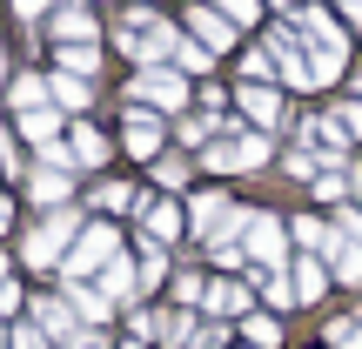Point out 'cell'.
Returning <instances> with one entry per match:
<instances>
[{
  "label": "cell",
  "instance_id": "cell-1",
  "mask_svg": "<svg viewBox=\"0 0 362 349\" xmlns=\"http://www.w3.org/2000/svg\"><path fill=\"white\" fill-rule=\"evenodd\" d=\"M288 27L302 34V47H309V61H315V81H336L342 67H349V21H336L329 7H315V0H302L296 13H288Z\"/></svg>",
  "mask_w": 362,
  "mask_h": 349
},
{
  "label": "cell",
  "instance_id": "cell-2",
  "mask_svg": "<svg viewBox=\"0 0 362 349\" xmlns=\"http://www.w3.org/2000/svg\"><path fill=\"white\" fill-rule=\"evenodd\" d=\"M269 155H275V142L262 128H228V135H215V142L202 148V168L208 175H248V168H262Z\"/></svg>",
  "mask_w": 362,
  "mask_h": 349
},
{
  "label": "cell",
  "instance_id": "cell-3",
  "mask_svg": "<svg viewBox=\"0 0 362 349\" xmlns=\"http://www.w3.org/2000/svg\"><path fill=\"white\" fill-rule=\"evenodd\" d=\"M81 229H88V222H81V208H47V215L34 222V235L21 242V256L34 262V269H54V262L74 248V235H81Z\"/></svg>",
  "mask_w": 362,
  "mask_h": 349
},
{
  "label": "cell",
  "instance_id": "cell-4",
  "mask_svg": "<svg viewBox=\"0 0 362 349\" xmlns=\"http://www.w3.org/2000/svg\"><path fill=\"white\" fill-rule=\"evenodd\" d=\"M128 101L155 108V115H188L194 88H188V74H181V67H141V74L128 81Z\"/></svg>",
  "mask_w": 362,
  "mask_h": 349
},
{
  "label": "cell",
  "instance_id": "cell-5",
  "mask_svg": "<svg viewBox=\"0 0 362 349\" xmlns=\"http://www.w3.org/2000/svg\"><path fill=\"white\" fill-rule=\"evenodd\" d=\"M121 256V229H107V222H88V229L74 235V248L61 256V282H81V275H101L107 262Z\"/></svg>",
  "mask_w": 362,
  "mask_h": 349
},
{
  "label": "cell",
  "instance_id": "cell-6",
  "mask_svg": "<svg viewBox=\"0 0 362 349\" xmlns=\"http://www.w3.org/2000/svg\"><path fill=\"white\" fill-rule=\"evenodd\" d=\"M242 248L262 262V269H282V256H288V222H282V215H255V208H242Z\"/></svg>",
  "mask_w": 362,
  "mask_h": 349
},
{
  "label": "cell",
  "instance_id": "cell-7",
  "mask_svg": "<svg viewBox=\"0 0 362 349\" xmlns=\"http://www.w3.org/2000/svg\"><path fill=\"white\" fill-rule=\"evenodd\" d=\"M121 148H128L134 161L168 155V115H155V108H141V101H134V108H128V121H121Z\"/></svg>",
  "mask_w": 362,
  "mask_h": 349
},
{
  "label": "cell",
  "instance_id": "cell-8",
  "mask_svg": "<svg viewBox=\"0 0 362 349\" xmlns=\"http://www.w3.org/2000/svg\"><path fill=\"white\" fill-rule=\"evenodd\" d=\"M188 34H194V40H202V47H208V54H228V47H235V40H242V27H235V21H228V13H221V7H215V0H208V7H188Z\"/></svg>",
  "mask_w": 362,
  "mask_h": 349
},
{
  "label": "cell",
  "instance_id": "cell-9",
  "mask_svg": "<svg viewBox=\"0 0 362 349\" xmlns=\"http://www.w3.org/2000/svg\"><path fill=\"white\" fill-rule=\"evenodd\" d=\"M141 235L155 248H175L181 235H188V208L181 202H141Z\"/></svg>",
  "mask_w": 362,
  "mask_h": 349
},
{
  "label": "cell",
  "instance_id": "cell-10",
  "mask_svg": "<svg viewBox=\"0 0 362 349\" xmlns=\"http://www.w3.org/2000/svg\"><path fill=\"white\" fill-rule=\"evenodd\" d=\"M235 101H242L248 128H262V135H275V128H282V88H269V81H248Z\"/></svg>",
  "mask_w": 362,
  "mask_h": 349
},
{
  "label": "cell",
  "instance_id": "cell-11",
  "mask_svg": "<svg viewBox=\"0 0 362 349\" xmlns=\"http://www.w3.org/2000/svg\"><path fill=\"white\" fill-rule=\"evenodd\" d=\"M47 27H54V47H67V40H101V21H94L88 0H61Z\"/></svg>",
  "mask_w": 362,
  "mask_h": 349
},
{
  "label": "cell",
  "instance_id": "cell-12",
  "mask_svg": "<svg viewBox=\"0 0 362 349\" xmlns=\"http://www.w3.org/2000/svg\"><path fill=\"white\" fill-rule=\"evenodd\" d=\"M107 155H115V142H107L94 121H67V161H74V168H101Z\"/></svg>",
  "mask_w": 362,
  "mask_h": 349
},
{
  "label": "cell",
  "instance_id": "cell-13",
  "mask_svg": "<svg viewBox=\"0 0 362 349\" xmlns=\"http://www.w3.org/2000/svg\"><path fill=\"white\" fill-rule=\"evenodd\" d=\"M27 195H34L40 208H67V195H74V168H47V161H34V168H27Z\"/></svg>",
  "mask_w": 362,
  "mask_h": 349
},
{
  "label": "cell",
  "instance_id": "cell-14",
  "mask_svg": "<svg viewBox=\"0 0 362 349\" xmlns=\"http://www.w3.org/2000/svg\"><path fill=\"white\" fill-rule=\"evenodd\" d=\"M13 135H21V142H34V148H47V142H61V135H67V115H61V108H27V115L21 121H13Z\"/></svg>",
  "mask_w": 362,
  "mask_h": 349
},
{
  "label": "cell",
  "instance_id": "cell-15",
  "mask_svg": "<svg viewBox=\"0 0 362 349\" xmlns=\"http://www.w3.org/2000/svg\"><path fill=\"white\" fill-rule=\"evenodd\" d=\"M101 296L115 302V309H128V302L141 296V275H134V262H128V256H115V262L101 269Z\"/></svg>",
  "mask_w": 362,
  "mask_h": 349
},
{
  "label": "cell",
  "instance_id": "cell-16",
  "mask_svg": "<svg viewBox=\"0 0 362 349\" xmlns=\"http://www.w3.org/2000/svg\"><path fill=\"white\" fill-rule=\"evenodd\" d=\"M288 282H296V302H322V296H329V282H336V275H329V262H322V256H302V262H296V275H288Z\"/></svg>",
  "mask_w": 362,
  "mask_h": 349
},
{
  "label": "cell",
  "instance_id": "cell-17",
  "mask_svg": "<svg viewBox=\"0 0 362 349\" xmlns=\"http://www.w3.org/2000/svg\"><path fill=\"white\" fill-rule=\"evenodd\" d=\"M54 67L94 81V74H101V47H94V40H67V47H54Z\"/></svg>",
  "mask_w": 362,
  "mask_h": 349
},
{
  "label": "cell",
  "instance_id": "cell-18",
  "mask_svg": "<svg viewBox=\"0 0 362 349\" xmlns=\"http://www.w3.org/2000/svg\"><path fill=\"white\" fill-rule=\"evenodd\" d=\"M248 282H255V296L269 302V309H288V302H296V282H288L282 269H262V262H255V269H248Z\"/></svg>",
  "mask_w": 362,
  "mask_h": 349
},
{
  "label": "cell",
  "instance_id": "cell-19",
  "mask_svg": "<svg viewBox=\"0 0 362 349\" xmlns=\"http://www.w3.org/2000/svg\"><path fill=\"white\" fill-rule=\"evenodd\" d=\"M47 94H54V108H88V101H94V81L61 74V67H54V74H47Z\"/></svg>",
  "mask_w": 362,
  "mask_h": 349
},
{
  "label": "cell",
  "instance_id": "cell-20",
  "mask_svg": "<svg viewBox=\"0 0 362 349\" xmlns=\"http://www.w3.org/2000/svg\"><path fill=\"white\" fill-rule=\"evenodd\" d=\"M7 101L21 108V115H27V108H47L54 101V94H47V74H7Z\"/></svg>",
  "mask_w": 362,
  "mask_h": 349
},
{
  "label": "cell",
  "instance_id": "cell-21",
  "mask_svg": "<svg viewBox=\"0 0 362 349\" xmlns=\"http://www.w3.org/2000/svg\"><path fill=\"white\" fill-rule=\"evenodd\" d=\"M168 67H181V74H202V81H208V67H215V54H208L202 40L188 34V40H175V54H168Z\"/></svg>",
  "mask_w": 362,
  "mask_h": 349
},
{
  "label": "cell",
  "instance_id": "cell-22",
  "mask_svg": "<svg viewBox=\"0 0 362 349\" xmlns=\"http://www.w3.org/2000/svg\"><path fill=\"white\" fill-rule=\"evenodd\" d=\"M208 309H215V316H248V289L242 282H208Z\"/></svg>",
  "mask_w": 362,
  "mask_h": 349
},
{
  "label": "cell",
  "instance_id": "cell-23",
  "mask_svg": "<svg viewBox=\"0 0 362 349\" xmlns=\"http://www.w3.org/2000/svg\"><path fill=\"white\" fill-rule=\"evenodd\" d=\"M188 175H194V168H188L181 155H155V188H161V195H181V188H188Z\"/></svg>",
  "mask_w": 362,
  "mask_h": 349
},
{
  "label": "cell",
  "instance_id": "cell-24",
  "mask_svg": "<svg viewBox=\"0 0 362 349\" xmlns=\"http://www.w3.org/2000/svg\"><path fill=\"white\" fill-rule=\"evenodd\" d=\"M34 316H40V329H54L61 343L74 336V316H67V296H61V302H54V296H40V309H34Z\"/></svg>",
  "mask_w": 362,
  "mask_h": 349
},
{
  "label": "cell",
  "instance_id": "cell-25",
  "mask_svg": "<svg viewBox=\"0 0 362 349\" xmlns=\"http://www.w3.org/2000/svg\"><path fill=\"white\" fill-rule=\"evenodd\" d=\"M329 275H336V282H362V242H342L336 262H329Z\"/></svg>",
  "mask_w": 362,
  "mask_h": 349
},
{
  "label": "cell",
  "instance_id": "cell-26",
  "mask_svg": "<svg viewBox=\"0 0 362 349\" xmlns=\"http://www.w3.org/2000/svg\"><path fill=\"white\" fill-rule=\"evenodd\" d=\"M94 208L121 215V208H134V188H128V181H101V188H94Z\"/></svg>",
  "mask_w": 362,
  "mask_h": 349
},
{
  "label": "cell",
  "instance_id": "cell-27",
  "mask_svg": "<svg viewBox=\"0 0 362 349\" xmlns=\"http://www.w3.org/2000/svg\"><path fill=\"white\" fill-rule=\"evenodd\" d=\"M242 336L255 343V349H275V343H282V329H275V316H248V323H242Z\"/></svg>",
  "mask_w": 362,
  "mask_h": 349
},
{
  "label": "cell",
  "instance_id": "cell-28",
  "mask_svg": "<svg viewBox=\"0 0 362 349\" xmlns=\"http://www.w3.org/2000/svg\"><path fill=\"white\" fill-rule=\"evenodd\" d=\"M148 329H155L161 343H194V336H188V329H194V323H188V309H175V316H161V323H148Z\"/></svg>",
  "mask_w": 362,
  "mask_h": 349
},
{
  "label": "cell",
  "instance_id": "cell-29",
  "mask_svg": "<svg viewBox=\"0 0 362 349\" xmlns=\"http://www.w3.org/2000/svg\"><path fill=\"white\" fill-rule=\"evenodd\" d=\"M221 13H228L235 27H262V0H215Z\"/></svg>",
  "mask_w": 362,
  "mask_h": 349
},
{
  "label": "cell",
  "instance_id": "cell-30",
  "mask_svg": "<svg viewBox=\"0 0 362 349\" xmlns=\"http://www.w3.org/2000/svg\"><path fill=\"white\" fill-rule=\"evenodd\" d=\"M329 349H362V316L356 323H329Z\"/></svg>",
  "mask_w": 362,
  "mask_h": 349
},
{
  "label": "cell",
  "instance_id": "cell-31",
  "mask_svg": "<svg viewBox=\"0 0 362 349\" xmlns=\"http://www.w3.org/2000/svg\"><path fill=\"white\" fill-rule=\"evenodd\" d=\"M0 168H7V175H27V168H21V148H13V128H7V115H0Z\"/></svg>",
  "mask_w": 362,
  "mask_h": 349
},
{
  "label": "cell",
  "instance_id": "cell-32",
  "mask_svg": "<svg viewBox=\"0 0 362 349\" xmlns=\"http://www.w3.org/2000/svg\"><path fill=\"white\" fill-rule=\"evenodd\" d=\"M329 115L342 121V135H349V142H362V101H342V108H329Z\"/></svg>",
  "mask_w": 362,
  "mask_h": 349
},
{
  "label": "cell",
  "instance_id": "cell-33",
  "mask_svg": "<svg viewBox=\"0 0 362 349\" xmlns=\"http://www.w3.org/2000/svg\"><path fill=\"white\" fill-rule=\"evenodd\" d=\"M7 7L21 13V21H40V13H54V7H61V0H7Z\"/></svg>",
  "mask_w": 362,
  "mask_h": 349
},
{
  "label": "cell",
  "instance_id": "cell-34",
  "mask_svg": "<svg viewBox=\"0 0 362 349\" xmlns=\"http://www.w3.org/2000/svg\"><path fill=\"white\" fill-rule=\"evenodd\" d=\"M202 108H208V115H221V108H228V94H221V81H202Z\"/></svg>",
  "mask_w": 362,
  "mask_h": 349
},
{
  "label": "cell",
  "instance_id": "cell-35",
  "mask_svg": "<svg viewBox=\"0 0 362 349\" xmlns=\"http://www.w3.org/2000/svg\"><path fill=\"white\" fill-rule=\"evenodd\" d=\"M7 309H21V282H13V275L0 282V316H7Z\"/></svg>",
  "mask_w": 362,
  "mask_h": 349
},
{
  "label": "cell",
  "instance_id": "cell-36",
  "mask_svg": "<svg viewBox=\"0 0 362 349\" xmlns=\"http://www.w3.org/2000/svg\"><path fill=\"white\" fill-rule=\"evenodd\" d=\"M61 349H107V343H101V336H88V329H74V336H67Z\"/></svg>",
  "mask_w": 362,
  "mask_h": 349
},
{
  "label": "cell",
  "instance_id": "cell-37",
  "mask_svg": "<svg viewBox=\"0 0 362 349\" xmlns=\"http://www.w3.org/2000/svg\"><path fill=\"white\" fill-rule=\"evenodd\" d=\"M336 7H342V21H349V27H362V0H336Z\"/></svg>",
  "mask_w": 362,
  "mask_h": 349
},
{
  "label": "cell",
  "instance_id": "cell-38",
  "mask_svg": "<svg viewBox=\"0 0 362 349\" xmlns=\"http://www.w3.org/2000/svg\"><path fill=\"white\" fill-rule=\"evenodd\" d=\"M7 222H13V202H7V195H0V235H7Z\"/></svg>",
  "mask_w": 362,
  "mask_h": 349
},
{
  "label": "cell",
  "instance_id": "cell-39",
  "mask_svg": "<svg viewBox=\"0 0 362 349\" xmlns=\"http://www.w3.org/2000/svg\"><path fill=\"white\" fill-rule=\"evenodd\" d=\"M269 7H282V13H296V7H302V0H269Z\"/></svg>",
  "mask_w": 362,
  "mask_h": 349
},
{
  "label": "cell",
  "instance_id": "cell-40",
  "mask_svg": "<svg viewBox=\"0 0 362 349\" xmlns=\"http://www.w3.org/2000/svg\"><path fill=\"white\" fill-rule=\"evenodd\" d=\"M349 88H356V101H362V74H349Z\"/></svg>",
  "mask_w": 362,
  "mask_h": 349
},
{
  "label": "cell",
  "instance_id": "cell-41",
  "mask_svg": "<svg viewBox=\"0 0 362 349\" xmlns=\"http://www.w3.org/2000/svg\"><path fill=\"white\" fill-rule=\"evenodd\" d=\"M356 195H362V168H356Z\"/></svg>",
  "mask_w": 362,
  "mask_h": 349
},
{
  "label": "cell",
  "instance_id": "cell-42",
  "mask_svg": "<svg viewBox=\"0 0 362 349\" xmlns=\"http://www.w3.org/2000/svg\"><path fill=\"white\" fill-rule=\"evenodd\" d=\"M0 343H7V336H0Z\"/></svg>",
  "mask_w": 362,
  "mask_h": 349
}]
</instances>
